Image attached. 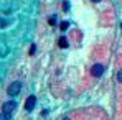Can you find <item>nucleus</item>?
I'll return each instance as SVG.
<instances>
[{"mask_svg":"<svg viewBox=\"0 0 122 120\" xmlns=\"http://www.w3.org/2000/svg\"><path fill=\"white\" fill-rule=\"evenodd\" d=\"M21 91V82L20 81H13L10 86H8V89H7V94L10 96V97H15V96H18Z\"/></svg>","mask_w":122,"mask_h":120,"instance_id":"obj_1","label":"nucleus"},{"mask_svg":"<svg viewBox=\"0 0 122 120\" xmlns=\"http://www.w3.org/2000/svg\"><path fill=\"white\" fill-rule=\"evenodd\" d=\"M15 109H17V102H15V100H7V102L2 105V112H3V114H12Z\"/></svg>","mask_w":122,"mask_h":120,"instance_id":"obj_2","label":"nucleus"},{"mask_svg":"<svg viewBox=\"0 0 122 120\" xmlns=\"http://www.w3.org/2000/svg\"><path fill=\"white\" fill-rule=\"evenodd\" d=\"M35 105H36V97H35V96H30V97L26 99V102H25V110H26V112H31V110L35 109Z\"/></svg>","mask_w":122,"mask_h":120,"instance_id":"obj_3","label":"nucleus"},{"mask_svg":"<svg viewBox=\"0 0 122 120\" xmlns=\"http://www.w3.org/2000/svg\"><path fill=\"white\" fill-rule=\"evenodd\" d=\"M102 72H104V66H102V64H94L92 69H91V74H92L94 77H101Z\"/></svg>","mask_w":122,"mask_h":120,"instance_id":"obj_4","label":"nucleus"},{"mask_svg":"<svg viewBox=\"0 0 122 120\" xmlns=\"http://www.w3.org/2000/svg\"><path fill=\"white\" fill-rule=\"evenodd\" d=\"M60 46L61 48H68V40H66V36H61L60 38Z\"/></svg>","mask_w":122,"mask_h":120,"instance_id":"obj_5","label":"nucleus"},{"mask_svg":"<svg viewBox=\"0 0 122 120\" xmlns=\"http://www.w3.org/2000/svg\"><path fill=\"white\" fill-rule=\"evenodd\" d=\"M10 25V21L5 20V18H0V28H5V26H8Z\"/></svg>","mask_w":122,"mask_h":120,"instance_id":"obj_6","label":"nucleus"},{"mask_svg":"<svg viewBox=\"0 0 122 120\" xmlns=\"http://www.w3.org/2000/svg\"><path fill=\"white\" fill-rule=\"evenodd\" d=\"M0 120H10V114H0Z\"/></svg>","mask_w":122,"mask_h":120,"instance_id":"obj_7","label":"nucleus"},{"mask_svg":"<svg viewBox=\"0 0 122 120\" xmlns=\"http://www.w3.org/2000/svg\"><path fill=\"white\" fill-rule=\"evenodd\" d=\"M68 26H69V21H63L61 23V30H68Z\"/></svg>","mask_w":122,"mask_h":120,"instance_id":"obj_8","label":"nucleus"},{"mask_svg":"<svg viewBox=\"0 0 122 120\" xmlns=\"http://www.w3.org/2000/svg\"><path fill=\"white\" fill-rule=\"evenodd\" d=\"M63 10H64V12L69 10V2H64V3H63Z\"/></svg>","mask_w":122,"mask_h":120,"instance_id":"obj_9","label":"nucleus"},{"mask_svg":"<svg viewBox=\"0 0 122 120\" xmlns=\"http://www.w3.org/2000/svg\"><path fill=\"white\" fill-rule=\"evenodd\" d=\"M117 81H119V82H122V69L117 72Z\"/></svg>","mask_w":122,"mask_h":120,"instance_id":"obj_10","label":"nucleus"},{"mask_svg":"<svg viewBox=\"0 0 122 120\" xmlns=\"http://www.w3.org/2000/svg\"><path fill=\"white\" fill-rule=\"evenodd\" d=\"M55 21H56V18H55V17H51V18H50V23H51V25H56Z\"/></svg>","mask_w":122,"mask_h":120,"instance_id":"obj_11","label":"nucleus"},{"mask_svg":"<svg viewBox=\"0 0 122 120\" xmlns=\"http://www.w3.org/2000/svg\"><path fill=\"white\" fill-rule=\"evenodd\" d=\"M92 2H101V0H92Z\"/></svg>","mask_w":122,"mask_h":120,"instance_id":"obj_12","label":"nucleus"}]
</instances>
